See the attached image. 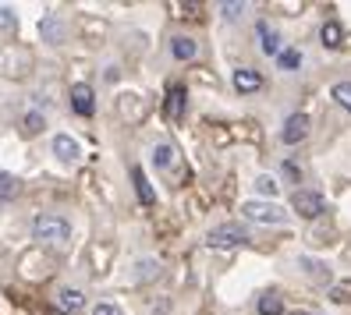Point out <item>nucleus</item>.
Returning <instances> with one entry per match:
<instances>
[{
	"mask_svg": "<svg viewBox=\"0 0 351 315\" xmlns=\"http://www.w3.org/2000/svg\"><path fill=\"white\" fill-rule=\"evenodd\" d=\"M32 238L43 241V244H68L71 241V220L60 216V213H39L32 220Z\"/></svg>",
	"mask_w": 351,
	"mask_h": 315,
	"instance_id": "obj_1",
	"label": "nucleus"
},
{
	"mask_svg": "<svg viewBox=\"0 0 351 315\" xmlns=\"http://www.w3.org/2000/svg\"><path fill=\"white\" fill-rule=\"evenodd\" d=\"M206 244L210 248H241V244H249V230L241 223H220V227L210 230Z\"/></svg>",
	"mask_w": 351,
	"mask_h": 315,
	"instance_id": "obj_2",
	"label": "nucleus"
},
{
	"mask_svg": "<svg viewBox=\"0 0 351 315\" xmlns=\"http://www.w3.org/2000/svg\"><path fill=\"white\" fill-rule=\"evenodd\" d=\"M291 209L302 216V220H316L323 216V209H326V199L319 192H308V188H295V195H291Z\"/></svg>",
	"mask_w": 351,
	"mask_h": 315,
	"instance_id": "obj_3",
	"label": "nucleus"
},
{
	"mask_svg": "<svg viewBox=\"0 0 351 315\" xmlns=\"http://www.w3.org/2000/svg\"><path fill=\"white\" fill-rule=\"evenodd\" d=\"M241 213L256 220V223H287V209H280L277 202H245L241 205Z\"/></svg>",
	"mask_w": 351,
	"mask_h": 315,
	"instance_id": "obj_4",
	"label": "nucleus"
},
{
	"mask_svg": "<svg viewBox=\"0 0 351 315\" xmlns=\"http://www.w3.org/2000/svg\"><path fill=\"white\" fill-rule=\"evenodd\" d=\"M53 156H57V163L75 166V163H78V156H82L78 138H71V135H64V131H57V135H53Z\"/></svg>",
	"mask_w": 351,
	"mask_h": 315,
	"instance_id": "obj_5",
	"label": "nucleus"
},
{
	"mask_svg": "<svg viewBox=\"0 0 351 315\" xmlns=\"http://www.w3.org/2000/svg\"><path fill=\"white\" fill-rule=\"evenodd\" d=\"M305 135H308V117L305 114H291L284 121V128H280L284 145H298V142H305Z\"/></svg>",
	"mask_w": 351,
	"mask_h": 315,
	"instance_id": "obj_6",
	"label": "nucleus"
},
{
	"mask_svg": "<svg viewBox=\"0 0 351 315\" xmlns=\"http://www.w3.org/2000/svg\"><path fill=\"white\" fill-rule=\"evenodd\" d=\"M71 110L78 114V117H93L96 114V92H93V86H78L71 89Z\"/></svg>",
	"mask_w": 351,
	"mask_h": 315,
	"instance_id": "obj_7",
	"label": "nucleus"
},
{
	"mask_svg": "<svg viewBox=\"0 0 351 315\" xmlns=\"http://www.w3.org/2000/svg\"><path fill=\"white\" fill-rule=\"evenodd\" d=\"M184 110H189V89L174 86V89L167 92V99H163V114H167V121H181Z\"/></svg>",
	"mask_w": 351,
	"mask_h": 315,
	"instance_id": "obj_8",
	"label": "nucleus"
},
{
	"mask_svg": "<svg viewBox=\"0 0 351 315\" xmlns=\"http://www.w3.org/2000/svg\"><path fill=\"white\" fill-rule=\"evenodd\" d=\"M231 81H234V89H238L241 96H249V92H259V89H263V75H259L256 68H238V71L231 75Z\"/></svg>",
	"mask_w": 351,
	"mask_h": 315,
	"instance_id": "obj_9",
	"label": "nucleus"
},
{
	"mask_svg": "<svg viewBox=\"0 0 351 315\" xmlns=\"http://www.w3.org/2000/svg\"><path fill=\"white\" fill-rule=\"evenodd\" d=\"M39 32H43L47 43H60V39H64V18H60L57 11H47L43 22H39Z\"/></svg>",
	"mask_w": 351,
	"mask_h": 315,
	"instance_id": "obj_10",
	"label": "nucleus"
},
{
	"mask_svg": "<svg viewBox=\"0 0 351 315\" xmlns=\"http://www.w3.org/2000/svg\"><path fill=\"white\" fill-rule=\"evenodd\" d=\"M132 184H135V195H138L142 205H156V192H153L149 177L142 174V166H132Z\"/></svg>",
	"mask_w": 351,
	"mask_h": 315,
	"instance_id": "obj_11",
	"label": "nucleus"
},
{
	"mask_svg": "<svg viewBox=\"0 0 351 315\" xmlns=\"http://www.w3.org/2000/svg\"><path fill=\"white\" fill-rule=\"evenodd\" d=\"M256 29H259V47H263V53H266V57H280V50H284L280 36H277L270 25H266V22H259Z\"/></svg>",
	"mask_w": 351,
	"mask_h": 315,
	"instance_id": "obj_12",
	"label": "nucleus"
},
{
	"mask_svg": "<svg viewBox=\"0 0 351 315\" xmlns=\"http://www.w3.org/2000/svg\"><path fill=\"white\" fill-rule=\"evenodd\" d=\"M319 43H323L326 50H337V47L344 43V29H341V22H323V29H319Z\"/></svg>",
	"mask_w": 351,
	"mask_h": 315,
	"instance_id": "obj_13",
	"label": "nucleus"
},
{
	"mask_svg": "<svg viewBox=\"0 0 351 315\" xmlns=\"http://www.w3.org/2000/svg\"><path fill=\"white\" fill-rule=\"evenodd\" d=\"M57 301H60V308H64V312H78V308H86V294H82L78 287H60Z\"/></svg>",
	"mask_w": 351,
	"mask_h": 315,
	"instance_id": "obj_14",
	"label": "nucleus"
},
{
	"mask_svg": "<svg viewBox=\"0 0 351 315\" xmlns=\"http://www.w3.org/2000/svg\"><path fill=\"white\" fill-rule=\"evenodd\" d=\"M174 160H178V149H174L171 142H160L156 149H153V166H156V171H171Z\"/></svg>",
	"mask_w": 351,
	"mask_h": 315,
	"instance_id": "obj_15",
	"label": "nucleus"
},
{
	"mask_svg": "<svg viewBox=\"0 0 351 315\" xmlns=\"http://www.w3.org/2000/svg\"><path fill=\"white\" fill-rule=\"evenodd\" d=\"M171 53H174V60H192L199 53V47H195V39H189V36H174L171 39Z\"/></svg>",
	"mask_w": 351,
	"mask_h": 315,
	"instance_id": "obj_16",
	"label": "nucleus"
},
{
	"mask_svg": "<svg viewBox=\"0 0 351 315\" xmlns=\"http://www.w3.org/2000/svg\"><path fill=\"white\" fill-rule=\"evenodd\" d=\"M298 266H302L313 280H319V284H330V277H334V273H330V266H323L319 259H308V255H302V259H298Z\"/></svg>",
	"mask_w": 351,
	"mask_h": 315,
	"instance_id": "obj_17",
	"label": "nucleus"
},
{
	"mask_svg": "<svg viewBox=\"0 0 351 315\" xmlns=\"http://www.w3.org/2000/svg\"><path fill=\"white\" fill-rule=\"evenodd\" d=\"M18 195H22V181H18L14 174H8V171H0V202H11Z\"/></svg>",
	"mask_w": 351,
	"mask_h": 315,
	"instance_id": "obj_18",
	"label": "nucleus"
},
{
	"mask_svg": "<svg viewBox=\"0 0 351 315\" xmlns=\"http://www.w3.org/2000/svg\"><path fill=\"white\" fill-rule=\"evenodd\" d=\"M277 68H280V71H298V68H302V50L284 47L280 57H277Z\"/></svg>",
	"mask_w": 351,
	"mask_h": 315,
	"instance_id": "obj_19",
	"label": "nucleus"
},
{
	"mask_svg": "<svg viewBox=\"0 0 351 315\" xmlns=\"http://www.w3.org/2000/svg\"><path fill=\"white\" fill-rule=\"evenodd\" d=\"M256 308H259V315H284V301H280V294H263Z\"/></svg>",
	"mask_w": 351,
	"mask_h": 315,
	"instance_id": "obj_20",
	"label": "nucleus"
},
{
	"mask_svg": "<svg viewBox=\"0 0 351 315\" xmlns=\"http://www.w3.org/2000/svg\"><path fill=\"white\" fill-rule=\"evenodd\" d=\"M22 128H25V135H32V138H36L39 131H43V128H47V117H43V114H39V110H29V114L22 117Z\"/></svg>",
	"mask_w": 351,
	"mask_h": 315,
	"instance_id": "obj_21",
	"label": "nucleus"
},
{
	"mask_svg": "<svg viewBox=\"0 0 351 315\" xmlns=\"http://www.w3.org/2000/svg\"><path fill=\"white\" fill-rule=\"evenodd\" d=\"M153 277H160V262L156 259H138V266H135V280H153Z\"/></svg>",
	"mask_w": 351,
	"mask_h": 315,
	"instance_id": "obj_22",
	"label": "nucleus"
},
{
	"mask_svg": "<svg viewBox=\"0 0 351 315\" xmlns=\"http://www.w3.org/2000/svg\"><path fill=\"white\" fill-rule=\"evenodd\" d=\"M330 96H334L337 107H344V110L351 114V81H337V86L330 89Z\"/></svg>",
	"mask_w": 351,
	"mask_h": 315,
	"instance_id": "obj_23",
	"label": "nucleus"
},
{
	"mask_svg": "<svg viewBox=\"0 0 351 315\" xmlns=\"http://www.w3.org/2000/svg\"><path fill=\"white\" fill-rule=\"evenodd\" d=\"M256 192H259V195H266V199H274V195L280 192V184H277V177L263 174V177H256Z\"/></svg>",
	"mask_w": 351,
	"mask_h": 315,
	"instance_id": "obj_24",
	"label": "nucleus"
},
{
	"mask_svg": "<svg viewBox=\"0 0 351 315\" xmlns=\"http://www.w3.org/2000/svg\"><path fill=\"white\" fill-rule=\"evenodd\" d=\"M220 14L227 18V22H234V18L245 14V4H220Z\"/></svg>",
	"mask_w": 351,
	"mask_h": 315,
	"instance_id": "obj_25",
	"label": "nucleus"
},
{
	"mask_svg": "<svg viewBox=\"0 0 351 315\" xmlns=\"http://www.w3.org/2000/svg\"><path fill=\"white\" fill-rule=\"evenodd\" d=\"M11 29H14V11L0 8V32H11Z\"/></svg>",
	"mask_w": 351,
	"mask_h": 315,
	"instance_id": "obj_26",
	"label": "nucleus"
},
{
	"mask_svg": "<svg viewBox=\"0 0 351 315\" xmlns=\"http://www.w3.org/2000/svg\"><path fill=\"white\" fill-rule=\"evenodd\" d=\"M93 315H125V312H121L114 301H99V305L93 308Z\"/></svg>",
	"mask_w": 351,
	"mask_h": 315,
	"instance_id": "obj_27",
	"label": "nucleus"
},
{
	"mask_svg": "<svg viewBox=\"0 0 351 315\" xmlns=\"http://www.w3.org/2000/svg\"><path fill=\"white\" fill-rule=\"evenodd\" d=\"M284 174H287V177H291V181H298V177H302V171H298V166H295L291 160H287V163H284Z\"/></svg>",
	"mask_w": 351,
	"mask_h": 315,
	"instance_id": "obj_28",
	"label": "nucleus"
},
{
	"mask_svg": "<svg viewBox=\"0 0 351 315\" xmlns=\"http://www.w3.org/2000/svg\"><path fill=\"white\" fill-rule=\"evenodd\" d=\"M295 315H316V312H295Z\"/></svg>",
	"mask_w": 351,
	"mask_h": 315,
	"instance_id": "obj_29",
	"label": "nucleus"
}]
</instances>
